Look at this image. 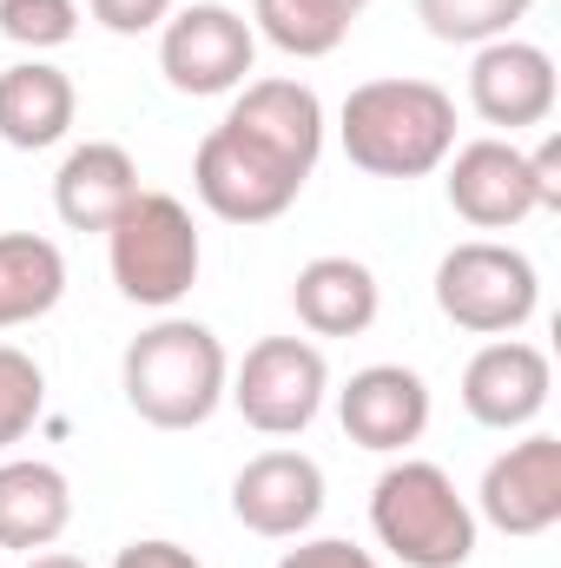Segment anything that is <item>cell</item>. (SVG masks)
<instances>
[{
	"mask_svg": "<svg viewBox=\"0 0 561 568\" xmlns=\"http://www.w3.org/2000/svg\"><path fill=\"white\" fill-rule=\"evenodd\" d=\"M337 140L370 179H429L456 152V100L436 80H364L337 113Z\"/></svg>",
	"mask_w": 561,
	"mask_h": 568,
	"instance_id": "6da1fadb",
	"label": "cell"
},
{
	"mask_svg": "<svg viewBox=\"0 0 561 568\" xmlns=\"http://www.w3.org/2000/svg\"><path fill=\"white\" fill-rule=\"evenodd\" d=\"M120 384H126V404L152 429H198V424H212V410L225 404L232 357H225V344L205 324L159 317L152 331H140L126 344Z\"/></svg>",
	"mask_w": 561,
	"mask_h": 568,
	"instance_id": "7a4b0ae2",
	"label": "cell"
},
{
	"mask_svg": "<svg viewBox=\"0 0 561 568\" xmlns=\"http://www.w3.org/2000/svg\"><path fill=\"white\" fill-rule=\"evenodd\" d=\"M370 529L404 568H462L476 556V509L442 463L404 456L370 489Z\"/></svg>",
	"mask_w": 561,
	"mask_h": 568,
	"instance_id": "3957f363",
	"label": "cell"
},
{
	"mask_svg": "<svg viewBox=\"0 0 561 568\" xmlns=\"http://www.w3.org/2000/svg\"><path fill=\"white\" fill-rule=\"evenodd\" d=\"M106 265L120 297H133L145 311H172L205 265V245H198V225L185 212V199L172 192H140L113 225H106Z\"/></svg>",
	"mask_w": 561,
	"mask_h": 568,
	"instance_id": "277c9868",
	"label": "cell"
},
{
	"mask_svg": "<svg viewBox=\"0 0 561 568\" xmlns=\"http://www.w3.org/2000/svg\"><path fill=\"white\" fill-rule=\"evenodd\" d=\"M542 304L536 258L502 239H469L436 265V311L476 337H516Z\"/></svg>",
	"mask_w": 561,
	"mask_h": 568,
	"instance_id": "5b68a950",
	"label": "cell"
},
{
	"mask_svg": "<svg viewBox=\"0 0 561 568\" xmlns=\"http://www.w3.org/2000/svg\"><path fill=\"white\" fill-rule=\"evenodd\" d=\"M252 60H258V33L225 0H192V7L165 13V27H159V73L172 93H192V100L238 93Z\"/></svg>",
	"mask_w": 561,
	"mask_h": 568,
	"instance_id": "8992f818",
	"label": "cell"
},
{
	"mask_svg": "<svg viewBox=\"0 0 561 568\" xmlns=\"http://www.w3.org/2000/svg\"><path fill=\"white\" fill-rule=\"evenodd\" d=\"M324 390H330V364L310 337H258L225 384V397L238 404V417L258 436L310 429L324 410Z\"/></svg>",
	"mask_w": 561,
	"mask_h": 568,
	"instance_id": "52a82bcc",
	"label": "cell"
},
{
	"mask_svg": "<svg viewBox=\"0 0 561 568\" xmlns=\"http://www.w3.org/2000/svg\"><path fill=\"white\" fill-rule=\"evenodd\" d=\"M192 192H198V205L212 212V219H225V225H272L284 219L290 205H297V192H304V179L278 165L272 152H258V145H245L238 133H225V126H212L198 152H192Z\"/></svg>",
	"mask_w": 561,
	"mask_h": 568,
	"instance_id": "ba28073f",
	"label": "cell"
},
{
	"mask_svg": "<svg viewBox=\"0 0 561 568\" xmlns=\"http://www.w3.org/2000/svg\"><path fill=\"white\" fill-rule=\"evenodd\" d=\"M476 509L489 529L502 536H549L561 523V436L549 429H529L522 443H509L489 469H482V489H476Z\"/></svg>",
	"mask_w": 561,
	"mask_h": 568,
	"instance_id": "9c48e42d",
	"label": "cell"
},
{
	"mask_svg": "<svg viewBox=\"0 0 561 568\" xmlns=\"http://www.w3.org/2000/svg\"><path fill=\"white\" fill-rule=\"evenodd\" d=\"M449 212L476 232H509L522 219H536V179H529V152L509 140H469L449 159Z\"/></svg>",
	"mask_w": 561,
	"mask_h": 568,
	"instance_id": "30bf717a",
	"label": "cell"
},
{
	"mask_svg": "<svg viewBox=\"0 0 561 568\" xmlns=\"http://www.w3.org/2000/svg\"><path fill=\"white\" fill-rule=\"evenodd\" d=\"M218 126L238 133L245 145H258V152H272L297 179L317 172V152H324V100L304 80H245L232 93V113Z\"/></svg>",
	"mask_w": 561,
	"mask_h": 568,
	"instance_id": "8fae6325",
	"label": "cell"
},
{
	"mask_svg": "<svg viewBox=\"0 0 561 568\" xmlns=\"http://www.w3.org/2000/svg\"><path fill=\"white\" fill-rule=\"evenodd\" d=\"M232 516L265 536V542H297L324 516V469L304 449H265L232 476Z\"/></svg>",
	"mask_w": 561,
	"mask_h": 568,
	"instance_id": "7c38bea8",
	"label": "cell"
},
{
	"mask_svg": "<svg viewBox=\"0 0 561 568\" xmlns=\"http://www.w3.org/2000/svg\"><path fill=\"white\" fill-rule=\"evenodd\" d=\"M549 390H555L549 351L542 344H522V337L482 344L469 357V371H462V410L482 429H529L549 410Z\"/></svg>",
	"mask_w": 561,
	"mask_h": 568,
	"instance_id": "4fadbf2b",
	"label": "cell"
},
{
	"mask_svg": "<svg viewBox=\"0 0 561 568\" xmlns=\"http://www.w3.org/2000/svg\"><path fill=\"white\" fill-rule=\"evenodd\" d=\"M555 60H549V47H536V40H489V47H476V60H469V106L489 120V126H549V113H555Z\"/></svg>",
	"mask_w": 561,
	"mask_h": 568,
	"instance_id": "5bb4252c",
	"label": "cell"
},
{
	"mask_svg": "<svg viewBox=\"0 0 561 568\" xmlns=\"http://www.w3.org/2000/svg\"><path fill=\"white\" fill-rule=\"evenodd\" d=\"M337 424L357 449L397 456L429 429V384L404 364H370L337 390Z\"/></svg>",
	"mask_w": 561,
	"mask_h": 568,
	"instance_id": "9a60e30c",
	"label": "cell"
},
{
	"mask_svg": "<svg viewBox=\"0 0 561 568\" xmlns=\"http://www.w3.org/2000/svg\"><path fill=\"white\" fill-rule=\"evenodd\" d=\"M133 199H140V165H133L126 145L113 140L73 145L60 159V172H53V212L73 232H106Z\"/></svg>",
	"mask_w": 561,
	"mask_h": 568,
	"instance_id": "2e32d148",
	"label": "cell"
},
{
	"mask_svg": "<svg viewBox=\"0 0 561 568\" xmlns=\"http://www.w3.org/2000/svg\"><path fill=\"white\" fill-rule=\"evenodd\" d=\"M290 304H297V324L310 337H357L377 324L384 311V284L364 258H310L297 278H290Z\"/></svg>",
	"mask_w": 561,
	"mask_h": 568,
	"instance_id": "e0dca14e",
	"label": "cell"
},
{
	"mask_svg": "<svg viewBox=\"0 0 561 568\" xmlns=\"http://www.w3.org/2000/svg\"><path fill=\"white\" fill-rule=\"evenodd\" d=\"M73 523V483L40 463V456H13L0 463V549H53Z\"/></svg>",
	"mask_w": 561,
	"mask_h": 568,
	"instance_id": "ac0fdd59",
	"label": "cell"
},
{
	"mask_svg": "<svg viewBox=\"0 0 561 568\" xmlns=\"http://www.w3.org/2000/svg\"><path fill=\"white\" fill-rule=\"evenodd\" d=\"M73 113H80V93L60 67L47 60H20L0 73V140L13 152H47L73 133Z\"/></svg>",
	"mask_w": 561,
	"mask_h": 568,
	"instance_id": "d6986e66",
	"label": "cell"
},
{
	"mask_svg": "<svg viewBox=\"0 0 561 568\" xmlns=\"http://www.w3.org/2000/svg\"><path fill=\"white\" fill-rule=\"evenodd\" d=\"M67 297V258L40 232H0V331L47 317Z\"/></svg>",
	"mask_w": 561,
	"mask_h": 568,
	"instance_id": "ffe728a7",
	"label": "cell"
},
{
	"mask_svg": "<svg viewBox=\"0 0 561 568\" xmlns=\"http://www.w3.org/2000/svg\"><path fill=\"white\" fill-rule=\"evenodd\" d=\"M252 33H265L290 60H324L344 47L350 13L330 0H252Z\"/></svg>",
	"mask_w": 561,
	"mask_h": 568,
	"instance_id": "44dd1931",
	"label": "cell"
},
{
	"mask_svg": "<svg viewBox=\"0 0 561 568\" xmlns=\"http://www.w3.org/2000/svg\"><path fill=\"white\" fill-rule=\"evenodd\" d=\"M529 7L536 0H417V20L442 47H489V40H509L529 20Z\"/></svg>",
	"mask_w": 561,
	"mask_h": 568,
	"instance_id": "7402d4cb",
	"label": "cell"
},
{
	"mask_svg": "<svg viewBox=\"0 0 561 568\" xmlns=\"http://www.w3.org/2000/svg\"><path fill=\"white\" fill-rule=\"evenodd\" d=\"M40 410H47V371L20 344H0V449H13L40 424Z\"/></svg>",
	"mask_w": 561,
	"mask_h": 568,
	"instance_id": "603a6c76",
	"label": "cell"
},
{
	"mask_svg": "<svg viewBox=\"0 0 561 568\" xmlns=\"http://www.w3.org/2000/svg\"><path fill=\"white\" fill-rule=\"evenodd\" d=\"M0 33L13 47L47 53V47H67L80 33V7L73 0H0Z\"/></svg>",
	"mask_w": 561,
	"mask_h": 568,
	"instance_id": "cb8c5ba5",
	"label": "cell"
},
{
	"mask_svg": "<svg viewBox=\"0 0 561 568\" xmlns=\"http://www.w3.org/2000/svg\"><path fill=\"white\" fill-rule=\"evenodd\" d=\"M278 568H377V562H370V549H357V542H344V536H317V542L284 549Z\"/></svg>",
	"mask_w": 561,
	"mask_h": 568,
	"instance_id": "d4e9b609",
	"label": "cell"
},
{
	"mask_svg": "<svg viewBox=\"0 0 561 568\" xmlns=\"http://www.w3.org/2000/svg\"><path fill=\"white\" fill-rule=\"evenodd\" d=\"M86 7H93V20L106 33H152L172 13V0H86Z\"/></svg>",
	"mask_w": 561,
	"mask_h": 568,
	"instance_id": "484cf974",
	"label": "cell"
},
{
	"mask_svg": "<svg viewBox=\"0 0 561 568\" xmlns=\"http://www.w3.org/2000/svg\"><path fill=\"white\" fill-rule=\"evenodd\" d=\"M113 568H198L192 549H178V542H165V536H145V542H126Z\"/></svg>",
	"mask_w": 561,
	"mask_h": 568,
	"instance_id": "4316f807",
	"label": "cell"
},
{
	"mask_svg": "<svg viewBox=\"0 0 561 568\" xmlns=\"http://www.w3.org/2000/svg\"><path fill=\"white\" fill-rule=\"evenodd\" d=\"M529 179H536V205L542 212H561V140L555 133L529 152Z\"/></svg>",
	"mask_w": 561,
	"mask_h": 568,
	"instance_id": "83f0119b",
	"label": "cell"
},
{
	"mask_svg": "<svg viewBox=\"0 0 561 568\" xmlns=\"http://www.w3.org/2000/svg\"><path fill=\"white\" fill-rule=\"evenodd\" d=\"M27 568H86V562H80V556H67V549H40Z\"/></svg>",
	"mask_w": 561,
	"mask_h": 568,
	"instance_id": "f1b7e54d",
	"label": "cell"
},
{
	"mask_svg": "<svg viewBox=\"0 0 561 568\" xmlns=\"http://www.w3.org/2000/svg\"><path fill=\"white\" fill-rule=\"evenodd\" d=\"M330 7H344V13H350V20H357V13H364V7H370V0H330Z\"/></svg>",
	"mask_w": 561,
	"mask_h": 568,
	"instance_id": "f546056e",
	"label": "cell"
}]
</instances>
